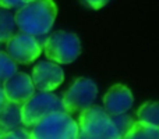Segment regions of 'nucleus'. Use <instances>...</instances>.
I'll return each mask as SVG.
<instances>
[{
    "instance_id": "9",
    "label": "nucleus",
    "mask_w": 159,
    "mask_h": 139,
    "mask_svg": "<svg viewBox=\"0 0 159 139\" xmlns=\"http://www.w3.org/2000/svg\"><path fill=\"white\" fill-rule=\"evenodd\" d=\"M3 90L8 102L17 103L20 106L27 103L35 95L32 78L25 72H16L7 81L3 82Z\"/></svg>"
},
{
    "instance_id": "2",
    "label": "nucleus",
    "mask_w": 159,
    "mask_h": 139,
    "mask_svg": "<svg viewBox=\"0 0 159 139\" xmlns=\"http://www.w3.org/2000/svg\"><path fill=\"white\" fill-rule=\"evenodd\" d=\"M78 139H121L112 115L101 106H91L82 110L78 117Z\"/></svg>"
},
{
    "instance_id": "15",
    "label": "nucleus",
    "mask_w": 159,
    "mask_h": 139,
    "mask_svg": "<svg viewBox=\"0 0 159 139\" xmlns=\"http://www.w3.org/2000/svg\"><path fill=\"white\" fill-rule=\"evenodd\" d=\"M17 72V63L6 52H0V82L7 81Z\"/></svg>"
},
{
    "instance_id": "6",
    "label": "nucleus",
    "mask_w": 159,
    "mask_h": 139,
    "mask_svg": "<svg viewBox=\"0 0 159 139\" xmlns=\"http://www.w3.org/2000/svg\"><path fill=\"white\" fill-rule=\"evenodd\" d=\"M98 96V86L89 78H77L61 98L63 110L69 114L78 113L93 104Z\"/></svg>"
},
{
    "instance_id": "11",
    "label": "nucleus",
    "mask_w": 159,
    "mask_h": 139,
    "mask_svg": "<svg viewBox=\"0 0 159 139\" xmlns=\"http://www.w3.org/2000/svg\"><path fill=\"white\" fill-rule=\"evenodd\" d=\"M21 125V106L7 100L0 110V129L4 134L8 131H14Z\"/></svg>"
},
{
    "instance_id": "3",
    "label": "nucleus",
    "mask_w": 159,
    "mask_h": 139,
    "mask_svg": "<svg viewBox=\"0 0 159 139\" xmlns=\"http://www.w3.org/2000/svg\"><path fill=\"white\" fill-rule=\"evenodd\" d=\"M31 139H78V124L71 114L56 111L41 120L30 131Z\"/></svg>"
},
{
    "instance_id": "21",
    "label": "nucleus",
    "mask_w": 159,
    "mask_h": 139,
    "mask_svg": "<svg viewBox=\"0 0 159 139\" xmlns=\"http://www.w3.org/2000/svg\"><path fill=\"white\" fill-rule=\"evenodd\" d=\"M28 2H32V0H25V3H28Z\"/></svg>"
},
{
    "instance_id": "23",
    "label": "nucleus",
    "mask_w": 159,
    "mask_h": 139,
    "mask_svg": "<svg viewBox=\"0 0 159 139\" xmlns=\"http://www.w3.org/2000/svg\"><path fill=\"white\" fill-rule=\"evenodd\" d=\"M0 84H2V82H0Z\"/></svg>"
},
{
    "instance_id": "1",
    "label": "nucleus",
    "mask_w": 159,
    "mask_h": 139,
    "mask_svg": "<svg viewBox=\"0 0 159 139\" xmlns=\"http://www.w3.org/2000/svg\"><path fill=\"white\" fill-rule=\"evenodd\" d=\"M56 15L57 7L53 0H32L17 10L14 20L21 32L38 38L52 29Z\"/></svg>"
},
{
    "instance_id": "19",
    "label": "nucleus",
    "mask_w": 159,
    "mask_h": 139,
    "mask_svg": "<svg viewBox=\"0 0 159 139\" xmlns=\"http://www.w3.org/2000/svg\"><path fill=\"white\" fill-rule=\"evenodd\" d=\"M84 2L87 3L91 8H93V10H99V8H102L103 6H106L107 3H109V0H84Z\"/></svg>"
},
{
    "instance_id": "12",
    "label": "nucleus",
    "mask_w": 159,
    "mask_h": 139,
    "mask_svg": "<svg viewBox=\"0 0 159 139\" xmlns=\"http://www.w3.org/2000/svg\"><path fill=\"white\" fill-rule=\"evenodd\" d=\"M121 139H159V128L135 121Z\"/></svg>"
},
{
    "instance_id": "14",
    "label": "nucleus",
    "mask_w": 159,
    "mask_h": 139,
    "mask_svg": "<svg viewBox=\"0 0 159 139\" xmlns=\"http://www.w3.org/2000/svg\"><path fill=\"white\" fill-rule=\"evenodd\" d=\"M14 15L6 8H0V43H7L16 32Z\"/></svg>"
},
{
    "instance_id": "4",
    "label": "nucleus",
    "mask_w": 159,
    "mask_h": 139,
    "mask_svg": "<svg viewBox=\"0 0 159 139\" xmlns=\"http://www.w3.org/2000/svg\"><path fill=\"white\" fill-rule=\"evenodd\" d=\"M43 50L46 57L56 64H70L81 53L80 38L73 32L57 31L45 39Z\"/></svg>"
},
{
    "instance_id": "16",
    "label": "nucleus",
    "mask_w": 159,
    "mask_h": 139,
    "mask_svg": "<svg viewBox=\"0 0 159 139\" xmlns=\"http://www.w3.org/2000/svg\"><path fill=\"white\" fill-rule=\"evenodd\" d=\"M113 121H115V124L117 125L119 131L121 132V135H124L127 131L130 129V127L133 125V124L135 123L134 120H133L131 115L129 114H120V115H115V117H112ZM123 138V137H121Z\"/></svg>"
},
{
    "instance_id": "7",
    "label": "nucleus",
    "mask_w": 159,
    "mask_h": 139,
    "mask_svg": "<svg viewBox=\"0 0 159 139\" xmlns=\"http://www.w3.org/2000/svg\"><path fill=\"white\" fill-rule=\"evenodd\" d=\"M42 43L36 36L20 32L14 33V36L7 42V54L17 64H31L41 56Z\"/></svg>"
},
{
    "instance_id": "8",
    "label": "nucleus",
    "mask_w": 159,
    "mask_h": 139,
    "mask_svg": "<svg viewBox=\"0 0 159 139\" xmlns=\"http://www.w3.org/2000/svg\"><path fill=\"white\" fill-rule=\"evenodd\" d=\"M32 82L39 92H52L64 81V72L59 64L53 61H41L32 70Z\"/></svg>"
},
{
    "instance_id": "13",
    "label": "nucleus",
    "mask_w": 159,
    "mask_h": 139,
    "mask_svg": "<svg viewBox=\"0 0 159 139\" xmlns=\"http://www.w3.org/2000/svg\"><path fill=\"white\" fill-rule=\"evenodd\" d=\"M137 117L140 123L159 128V103L158 102H145L137 110Z\"/></svg>"
},
{
    "instance_id": "20",
    "label": "nucleus",
    "mask_w": 159,
    "mask_h": 139,
    "mask_svg": "<svg viewBox=\"0 0 159 139\" xmlns=\"http://www.w3.org/2000/svg\"><path fill=\"white\" fill-rule=\"evenodd\" d=\"M6 102H7V99H6V95H4V90H3V86L0 85V110H2V107L4 106Z\"/></svg>"
},
{
    "instance_id": "22",
    "label": "nucleus",
    "mask_w": 159,
    "mask_h": 139,
    "mask_svg": "<svg viewBox=\"0 0 159 139\" xmlns=\"http://www.w3.org/2000/svg\"><path fill=\"white\" fill-rule=\"evenodd\" d=\"M2 135H3V132H2V129H0V137H2Z\"/></svg>"
},
{
    "instance_id": "18",
    "label": "nucleus",
    "mask_w": 159,
    "mask_h": 139,
    "mask_svg": "<svg viewBox=\"0 0 159 139\" xmlns=\"http://www.w3.org/2000/svg\"><path fill=\"white\" fill-rule=\"evenodd\" d=\"M25 4V0H0V8H20Z\"/></svg>"
},
{
    "instance_id": "10",
    "label": "nucleus",
    "mask_w": 159,
    "mask_h": 139,
    "mask_svg": "<svg viewBox=\"0 0 159 139\" xmlns=\"http://www.w3.org/2000/svg\"><path fill=\"white\" fill-rule=\"evenodd\" d=\"M134 103V96L131 90L121 84H116L105 93L103 96V109L109 115L126 114Z\"/></svg>"
},
{
    "instance_id": "17",
    "label": "nucleus",
    "mask_w": 159,
    "mask_h": 139,
    "mask_svg": "<svg viewBox=\"0 0 159 139\" xmlns=\"http://www.w3.org/2000/svg\"><path fill=\"white\" fill-rule=\"evenodd\" d=\"M0 139H31L30 138V129L25 127H20V128L14 129V131H8L0 137Z\"/></svg>"
},
{
    "instance_id": "5",
    "label": "nucleus",
    "mask_w": 159,
    "mask_h": 139,
    "mask_svg": "<svg viewBox=\"0 0 159 139\" xmlns=\"http://www.w3.org/2000/svg\"><path fill=\"white\" fill-rule=\"evenodd\" d=\"M56 111H64L61 99L52 92L35 93L27 103L21 106V120L25 128H32L34 125Z\"/></svg>"
}]
</instances>
